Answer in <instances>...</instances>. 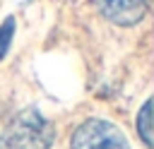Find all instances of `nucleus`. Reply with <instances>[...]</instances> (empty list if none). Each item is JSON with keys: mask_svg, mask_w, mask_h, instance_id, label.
I'll use <instances>...</instances> for the list:
<instances>
[{"mask_svg": "<svg viewBox=\"0 0 154 149\" xmlns=\"http://www.w3.org/2000/svg\"><path fill=\"white\" fill-rule=\"evenodd\" d=\"M70 149H130L123 130L103 118H89L75 127Z\"/></svg>", "mask_w": 154, "mask_h": 149, "instance_id": "2", "label": "nucleus"}, {"mask_svg": "<svg viewBox=\"0 0 154 149\" xmlns=\"http://www.w3.org/2000/svg\"><path fill=\"white\" fill-rule=\"evenodd\" d=\"M96 12L116 26H135L144 19L149 0H91Z\"/></svg>", "mask_w": 154, "mask_h": 149, "instance_id": "3", "label": "nucleus"}, {"mask_svg": "<svg viewBox=\"0 0 154 149\" xmlns=\"http://www.w3.org/2000/svg\"><path fill=\"white\" fill-rule=\"evenodd\" d=\"M137 132H140V139L144 142L147 149L154 147V130H152V99L144 101V106L140 108V115H137Z\"/></svg>", "mask_w": 154, "mask_h": 149, "instance_id": "4", "label": "nucleus"}, {"mask_svg": "<svg viewBox=\"0 0 154 149\" xmlns=\"http://www.w3.org/2000/svg\"><path fill=\"white\" fill-rule=\"evenodd\" d=\"M53 137V123L41 111L24 108L0 132V149H51Z\"/></svg>", "mask_w": 154, "mask_h": 149, "instance_id": "1", "label": "nucleus"}, {"mask_svg": "<svg viewBox=\"0 0 154 149\" xmlns=\"http://www.w3.org/2000/svg\"><path fill=\"white\" fill-rule=\"evenodd\" d=\"M12 36H14V17H7V19L0 24V60H2V58L7 55V50H10Z\"/></svg>", "mask_w": 154, "mask_h": 149, "instance_id": "5", "label": "nucleus"}]
</instances>
